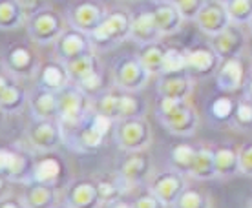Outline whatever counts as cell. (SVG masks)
<instances>
[{"instance_id":"7402d4cb","label":"cell","mask_w":252,"mask_h":208,"mask_svg":"<svg viewBox=\"0 0 252 208\" xmlns=\"http://www.w3.org/2000/svg\"><path fill=\"white\" fill-rule=\"evenodd\" d=\"M28 106L35 119H59V93L37 86L30 93Z\"/></svg>"},{"instance_id":"4dcf8cb0","label":"cell","mask_w":252,"mask_h":208,"mask_svg":"<svg viewBox=\"0 0 252 208\" xmlns=\"http://www.w3.org/2000/svg\"><path fill=\"white\" fill-rule=\"evenodd\" d=\"M66 68H68L69 79L73 84L81 82L82 79H86L88 75L95 73L101 69V60L97 57V51H90L86 55L71 60V62H66Z\"/></svg>"},{"instance_id":"52a82bcc","label":"cell","mask_w":252,"mask_h":208,"mask_svg":"<svg viewBox=\"0 0 252 208\" xmlns=\"http://www.w3.org/2000/svg\"><path fill=\"white\" fill-rule=\"evenodd\" d=\"M33 166L35 163L24 151L17 150V148H7V146L0 150V176H2L4 183L30 184L33 176Z\"/></svg>"},{"instance_id":"30bf717a","label":"cell","mask_w":252,"mask_h":208,"mask_svg":"<svg viewBox=\"0 0 252 208\" xmlns=\"http://www.w3.org/2000/svg\"><path fill=\"white\" fill-rule=\"evenodd\" d=\"M53 48H55L57 59L63 60V62H71V60L86 55L90 51H95L92 38H90V33L81 31L73 26H69L68 30L59 37V40L53 44Z\"/></svg>"},{"instance_id":"836d02e7","label":"cell","mask_w":252,"mask_h":208,"mask_svg":"<svg viewBox=\"0 0 252 208\" xmlns=\"http://www.w3.org/2000/svg\"><path fill=\"white\" fill-rule=\"evenodd\" d=\"M148 112V102L139 97L137 91H125L121 95V108H119V120L121 119H133V117H145Z\"/></svg>"},{"instance_id":"cb8c5ba5","label":"cell","mask_w":252,"mask_h":208,"mask_svg":"<svg viewBox=\"0 0 252 208\" xmlns=\"http://www.w3.org/2000/svg\"><path fill=\"white\" fill-rule=\"evenodd\" d=\"M64 176V163L57 155H46L35 161L33 166L32 183L38 184H51V186H59Z\"/></svg>"},{"instance_id":"d590c367","label":"cell","mask_w":252,"mask_h":208,"mask_svg":"<svg viewBox=\"0 0 252 208\" xmlns=\"http://www.w3.org/2000/svg\"><path fill=\"white\" fill-rule=\"evenodd\" d=\"M183 71H187V50L179 48V46H168L163 60L161 75L183 73Z\"/></svg>"},{"instance_id":"7bdbcfd3","label":"cell","mask_w":252,"mask_h":208,"mask_svg":"<svg viewBox=\"0 0 252 208\" xmlns=\"http://www.w3.org/2000/svg\"><path fill=\"white\" fill-rule=\"evenodd\" d=\"M176 6L179 7V11L183 13L185 20H195L197 15L201 11L205 0H174Z\"/></svg>"},{"instance_id":"7a4b0ae2","label":"cell","mask_w":252,"mask_h":208,"mask_svg":"<svg viewBox=\"0 0 252 208\" xmlns=\"http://www.w3.org/2000/svg\"><path fill=\"white\" fill-rule=\"evenodd\" d=\"M92 97L84 93L77 84H69L64 89L59 91V120L63 124L64 132H73L79 126H82L90 119L92 112Z\"/></svg>"},{"instance_id":"d4e9b609","label":"cell","mask_w":252,"mask_h":208,"mask_svg":"<svg viewBox=\"0 0 252 208\" xmlns=\"http://www.w3.org/2000/svg\"><path fill=\"white\" fill-rule=\"evenodd\" d=\"M194 91V81L187 73H170L161 75L158 81L159 97H176V99H189Z\"/></svg>"},{"instance_id":"7dc6e473","label":"cell","mask_w":252,"mask_h":208,"mask_svg":"<svg viewBox=\"0 0 252 208\" xmlns=\"http://www.w3.org/2000/svg\"><path fill=\"white\" fill-rule=\"evenodd\" d=\"M247 93H249V97L252 99V79H251V82H249V86H247Z\"/></svg>"},{"instance_id":"ac0fdd59","label":"cell","mask_w":252,"mask_h":208,"mask_svg":"<svg viewBox=\"0 0 252 208\" xmlns=\"http://www.w3.org/2000/svg\"><path fill=\"white\" fill-rule=\"evenodd\" d=\"M150 172H152V161L148 157V153L145 150H139L128 153V157L121 164L119 176L128 184L135 186V184L146 181V177L150 176Z\"/></svg>"},{"instance_id":"e0dca14e","label":"cell","mask_w":252,"mask_h":208,"mask_svg":"<svg viewBox=\"0 0 252 208\" xmlns=\"http://www.w3.org/2000/svg\"><path fill=\"white\" fill-rule=\"evenodd\" d=\"M210 46L216 50V53L221 59H230V57H240L241 51L245 50V33L241 30L240 24H230L225 28L221 33L212 37Z\"/></svg>"},{"instance_id":"f6af8a7d","label":"cell","mask_w":252,"mask_h":208,"mask_svg":"<svg viewBox=\"0 0 252 208\" xmlns=\"http://www.w3.org/2000/svg\"><path fill=\"white\" fill-rule=\"evenodd\" d=\"M132 207H135V208H166L164 207V203L161 201L154 192H148V194H145V196L137 197Z\"/></svg>"},{"instance_id":"484cf974","label":"cell","mask_w":252,"mask_h":208,"mask_svg":"<svg viewBox=\"0 0 252 208\" xmlns=\"http://www.w3.org/2000/svg\"><path fill=\"white\" fill-rule=\"evenodd\" d=\"M90 117H92V115H90ZM66 141H71V146L79 151H95L104 145L106 137H104V135L92 124V120L88 119L82 126L73 130L69 137L66 135Z\"/></svg>"},{"instance_id":"e575fe53","label":"cell","mask_w":252,"mask_h":208,"mask_svg":"<svg viewBox=\"0 0 252 208\" xmlns=\"http://www.w3.org/2000/svg\"><path fill=\"white\" fill-rule=\"evenodd\" d=\"M195 153H197V148L190 145H177L172 148L170 151V161H172V168L183 172L189 176L190 170H192V164H194Z\"/></svg>"},{"instance_id":"5b68a950","label":"cell","mask_w":252,"mask_h":208,"mask_svg":"<svg viewBox=\"0 0 252 208\" xmlns=\"http://www.w3.org/2000/svg\"><path fill=\"white\" fill-rule=\"evenodd\" d=\"M114 141L117 148L126 153L146 150L152 143V128L145 117L121 119L115 122Z\"/></svg>"},{"instance_id":"60d3db41","label":"cell","mask_w":252,"mask_h":208,"mask_svg":"<svg viewBox=\"0 0 252 208\" xmlns=\"http://www.w3.org/2000/svg\"><path fill=\"white\" fill-rule=\"evenodd\" d=\"M232 120L240 130H252V101L251 99H243V101L238 102Z\"/></svg>"},{"instance_id":"7c38bea8","label":"cell","mask_w":252,"mask_h":208,"mask_svg":"<svg viewBox=\"0 0 252 208\" xmlns=\"http://www.w3.org/2000/svg\"><path fill=\"white\" fill-rule=\"evenodd\" d=\"M194 22L208 37H214V35L221 33L225 28L232 24L227 2H223V0H205L201 11H199Z\"/></svg>"},{"instance_id":"ab89813d","label":"cell","mask_w":252,"mask_h":208,"mask_svg":"<svg viewBox=\"0 0 252 208\" xmlns=\"http://www.w3.org/2000/svg\"><path fill=\"white\" fill-rule=\"evenodd\" d=\"M210 199L208 196H205L201 190H195V188H187L183 190V194L179 196L177 199L176 207L179 208H205V207H210Z\"/></svg>"},{"instance_id":"8992f818","label":"cell","mask_w":252,"mask_h":208,"mask_svg":"<svg viewBox=\"0 0 252 208\" xmlns=\"http://www.w3.org/2000/svg\"><path fill=\"white\" fill-rule=\"evenodd\" d=\"M28 143L42 153H51L66 143V132L59 119H35L26 132Z\"/></svg>"},{"instance_id":"ba28073f","label":"cell","mask_w":252,"mask_h":208,"mask_svg":"<svg viewBox=\"0 0 252 208\" xmlns=\"http://www.w3.org/2000/svg\"><path fill=\"white\" fill-rule=\"evenodd\" d=\"M152 75L154 73L141 62L139 57H125L115 64L114 84L125 91H141L148 86Z\"/></svg>"},{"instance_id":"4fadbf2b","label":"cell","mask_w":252,"mask_h":208,"mask_svg":"<svg viewBox=\"0 0 252 208\" xmlns=\"http://www.w3.org/2000/svg\"><path fill=\"white\" fill-rule=\"evenodd\" d=\"M28 101H30V93L20 84V79L11 75L6 69H2V75H0V108H2V114H19L24 110Z\"/></svg>"},{"instance_id":"9a60e30c","label":"cell","mask_w":252,"mask_h":208,"mask_svg":"<svg viewBox=\"0 0 252 208\" xmlns=\"http://www.w3.org/2000/svg\"><path fill=\"white\" fill-rule=\"evenodd\" d=\"M63 201L66 207L71 208H95L101 207V197H99V188L97 181L92 179H79L71 183L66 188Z\"/></svg>"},{"instance_id":"ee69618b","label":"cell","mask_w":252,"mask_h":208,"mask_svg":"<svg viewBox=\"0 0 252 208\" xmlns=\"http://www.w3.org/2000/svg\"><path fill=\"white\" fill-rule=\"evenodd\" d=\"M240 164H241V174L252 177V143L243 145L240 148Z\"/></svg>"},{"instance_id":"6da1fadb","label":"cell","mask_w":252,"mask_h":208,"mask_svg":"<svg viewBox=\"0 0 252 208\" xmlns=\"http://www.w3.org/2000/svg\"><path fill=\"white\" fill-rule=\"evenodd\" d=\"M158 117L166 132L177 137H190L199 128V115L189 99L176 97H159Z\"/></svg>"},{"instance_id":"f546056e","label":"cell","mask_w":252,"mask_h":208,"mask_svg":"<svg viewBox=\"0 0 252 208\" xmlns=\"http://www.w3.org/2000/svg\"><path fill=\"white\" fill-rule=\"evenodd\" d=\"M189 176L197 179V181H210V179L218 177L214 150H210V148H197L194 164H192V170H190Z\"/></svg>"},{"instance_id":"74e56055","label":"cell","mask_w":252,"mask_h":208,"mask_svg":"<svg viewBox=\"0 0 252 208\" xmlns=\"http://www.w3.org/2000/svg\"><path fill=\"white\" fill-rule=\"evenodd\" d=\"M236 106H238V102H234V99H230L228 95H221L210 104V115L220 122H227V120L234 119Z\"/></svg>"},{"instance_id":"f35d334b","label":"cell","mask_w":252,"mask_h":208,"mask_svg":"<svg viewBox=\"0 0 252 208\" xmlns=\"http://www.w3.org/2000/svg\"><path fill=\"white\" fill-rule=\"evenodd\" d=\"M227 7L234 24H249L252 20V0H227Z\"/></svg>"},{"instance_id":"5bb4252c","label":"cell","mask_w":252,"mask_h":208,"mask_svg":"<svg viewBox=\"0 0 252 208\" xmlns=\"http://www.w3.org/2000/svg\"><path fill=\"white\" fill-rule=\"evenodd\" d=\"M108 15L106 7L99 0H82L68 11V24L81 30V31L92 33L101 24Z\"/></svg>"},{"instance_id":"bcb514c9","label":"cell","mask_w":252,"mask_h":208,"mask_svg":"<svg viewBox=\"0 0 252 208\" xmlns=\"http://www.w3.org/2000/svg\"><path fill=\"white\" fill-rule=\"evenodd\" d=\"M0 207L2 208H22V207H28V203H26V197L24 196H15V194H4L2 199H0Z\"/></svg>"},{"instance_id":"3957f363","label":"cell","mask_w":252,"mask_h":208,"mask_svg":"<svg viewBox=\"0 0 252 208\" xmlns=\"http://www.w3.org/2000/svg\"><path fill=\"white\" fill-rule=\"evenodd\" d=\"M132 35V15L126 11H108L101 24L90 33L95 51H110Z\"/></svg>"},{"instance_id":"d6a6232c","label":"cell","mask_w":252,"mask_h":208,"mask_svg":"<svg viewBox=\"0 0 252 208\" xmlns=\"http://www.w3.org/2000/svg\"><path fill=\"white\" fill-rule=\"evenodd\" d=\"M164 55H166V46L161 44V40L150 42V44H143L141 46V51L137 53V57L141 59V62L145 64L154 75H156V73L161 75Z\"/></svg>"},{"instance_id":"d6986e66","label":"cell","mask_w":252,"mask_h":208,"mask_svg":"<svg viewBox=\"0 0 252 208\" xmlns=\"http://www.w3.org/2000/svg\"><path fill=\"white\" fill-rule=\"evenodd\" d=\"M71 84V79H69L68 68H66V62L63 60H48L40 66L37 73V86L44 89H50V91H61L66 86Z\"/></svg>"},{"instance_id":"83f0119b","label":"cell","mask_w":252,"mask_h":208,"mask_svg":"<svg viewBox=\"0 0 252 208\" xmlns=\"http://www.w3.org/2000/svg\"><path fill=\"white\" fill-rule=\"evenodd\" d=\"M28 11L22 0H0V28L2 31H15L26 26Z\"/></svg>"},{"instance_id":"b9f144b4","label":"cell","mask_w":252,"mask_h":208,"mask_svg":"<svg viewBox=\"0 0 252 208\" xmlns=\"http://www.w3.org/2000/svg\"><path fill=\"white\" fill-rule=\"evenodd\" d=\"M102 84H104V79H102V73L101 69L99 71H95V73H92V75H88L86 79H82L81 82H77V86L84 91V93H88L90 97L95 93H99L102 88Z\"/></svg>"},{"instance_id":"9c48e42d","label":"cell","mask_w":252,"mask_h":208,"mask_svg":"<svg viewBox=\"0 0 252 208\" xmlns=\"http://www.w3.org/2000/svg\"><path fill=\"white\" fill-rule=\"evenodd\" d=\"M2 69L9 71L17 79H33L37 77L40 62L35 51L24 44H13L2 57Z\"/></svg>"},{"instance_id":"8d00e7d4","label":"cell","mask_w":252,"mask_h":208,"mask_svg":"<svg viewBox=\"0 0 252 208\" xmlns=\"http://www.w3.org/2000/svg\"><path fill=\"white\" fill-rule=\"evenodd\" d=\"M121 95L123 89L115 86L114 89H108L95 101V110L110 115L112 119L119 120V108H121Z\"/></svg>"},{"instance_id":"8fae6325","label":"cell","mask_w":252,"mask_h":208,"mask_svg":"<svg viewBox=\"0 0 252 208\" xmlns=\"http://www.w3.org/2000/svg\"><path fill=\"white\" fill-rule=\"evenodd\" d=\"M187 174L170 168V170L159 172L154 176L150 183V192L164 203V207H176L179 196L183 194V190L189 186L187 184Z\"/></svg>"},{"instance_id":"277c9868","label":"cell","mask_w":252,"mask_h":208,"mask_svg":"<svg viewBox=\"0 0 252 208\" xmlns=\"http://www.w3.org/2000/svg\"><path fill=\"white\" fill-rule=\"evenodd\" d=\"M66 20L59 11L51 7H42L35 9L32 15H28L26 20V31L28 37L32 38L38 46L55 44L59 37L66 31Z\"/></svg>"},{"instance_id":"c3c4849f","label":"cell","mask_w":252,"mask_h":208,"mask_svg":"<svg viewBox=\"0 0 252 208\" xmlns=\"http://www.w3.org/2000/svg\"><path fill=\"white\" fill-rule=\"evenodd\" d=\"M249 28H251V31H252V20H251V22H249Z\"/></svg>"},{"instance_id":"603a6c76","label":"cell","mask_w":252,"mask_h":208,"mask_svg":"<svg viewBox=\"0 0 252 208\" xmlns=\"http://www.w3.org/2000/svg\"><path fill=\"white\" fill-rule=\"evenodd\" d=\"M163 33L159 30L156 17L152 11H141L132 17V35L130 40L137 42V44H150V42H158L161 40Z\"/></svg>"},{"instance_id":"2e32d148","label":"cell","mask_w":252,"mask_h":208,"mask_svg":"<svg viewBox=\"0 0 252 208\" xmlns=\"http://www.w3.org/2000/svg\"><path fill=\"white\" fill-rule=\"evenodd\" d=\"M223 59L216 53L212 46H195L187 50V71L199 77L214 75Z\"/></svg>"},{"instance_id":"1f68e13d","label":"cell","mask_w":252,"mask_h":208,"mask_svg":"<svg viewBox=\"0 0 252 208\" xmlns=\"http://www.w3.org/2000/svg\"><path fill=\"white\" fill-rule=\"evenodd\" d=\"M125 186H132L117 174V181L102 177L97 181V188H99V197H101V205H110V207H117V201L125 196Z\"/></svg>"},{"instance_id":"4316f807","label":"cell","mask_w":252,"mask_h":208,"mask_svg":"<svg viewBox=\"0 0 252 208\" xmlns=\"http://www.w3.org/2000/svg\"><path fill=\"white\" fill-rule=\"evenodd\" d=\"M24 197L28 207L32 208H51V207H57L59 201H61V194H59L57 186L38 184V183L26 184Z\"/></svg>"},{"instance_id":"44dd1931","label":"cell","mask_w":252,"mask_h":208,"mask_svg":"<svg viewBox=\"0 0 252 208\" xmlns=\"http://www.w3.org/2000/svg\"><path fill=\"white\" fill-rule=\"evenodd\" d=\"M152 13L156 17V22H158L163 37H166V35H176L177 31H181V28L185 26L183 13L179 11V7L176 6L174 0L158 2L156 7L152 9Z\"/></svg>"},{"instance_id":"ffe728a7","label":"cell","mask_w":252,"mask_h":208,"mask_svg":"<svg viewBox=\"0 0 252 208\" xmlns=\"http://www.w3.org/2000/svg\"><path fill=\"white\" fill-rule=\"evenodd\" d=\"M216 84L221 91L234 93L243 86V62L240 57L223 59L216 71Z\"/></svg>"},{"instance_id":"f1b7e54d","label":"cell","mask_w":252,"mask_h":208,"mask_svg":"<svg viewBox=\"0 0 252 208\" xmlns=\"http://www.w3.org/2000/svg\"><path fill=\"white\" fill-rule=\"evenodd\" d=\"M216 168H218V177L221 179H232V177L241 174L240 164V150L232 146H220L214 150Z\"/></svg>"}]
</instances>
